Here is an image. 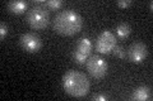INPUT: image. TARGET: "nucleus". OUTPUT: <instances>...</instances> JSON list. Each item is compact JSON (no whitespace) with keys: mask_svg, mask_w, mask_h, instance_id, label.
Masks as SVG:
<instances>
[{"mask_svg":"<svg viewBox=\"0 0 153 101\" xmlns=\"http://www.w3.org/2000/svg\"><path fill=\"white\" fill-rule=\"evenodd\" d=\"M152 99V90L148 86H139L133 91L131 94V100L137 101H146Z\"/></svg>","mask_w":153,"mask_h":101,"instance_id":"9","label":"nucleus"},{"mask_svg":"<svg viewBox=\"0 0 153 101\" xmlns=\"http://www.w3.org/2000/svg\"><path fill=\"white\" fill-rule=\"evenodd\" d=\"M148 56V47L142 42H137L128 48L126 51V58L131 63H142Z\"/></svg>","mask_w":153,"mask_h":101,"instance_id":"8","label":"nucleus"},{"mask_svg":"<svg viewBox=\"0 0 153 101\" xmlns=\"http://www.w3.org/2000/svg\"><path fill=\"white\" fill-rule=\"evenodd\" d=\"M115 32H116V36L119 38H121V39H125V38H128L129 36H130L131 28H130L129 24L121 23V24H119V25H116V28H115Z\"/></svg>","mask_w":153,"mask_h":101,"instance_id":"11","label":"nucleus"},{"mask_svg":"<svg viewBox=\"0 0 153 101\" xmlns=\"http://www.w3.org/2000/svg\"><path fill=\"white\" fill-rule=\"evenodd\" d=\"M117 44L116 36L110 31H103L100 33L97 39H96V49L101 54H108L111 53L114 47Z\"/></svg>","mask_w":153,"mask_h":101,"instance_id":"6","label":"nucleus"},{"mask_svg":"<svg viewBox=\"0 0 153 101\" xmlns=\"http://www.w3.org/2000/svg\"><path fill=\"white\" fill-rule=\"evenodd\" d=\"M26 20L30 24L32 29H36V31L44 29V28L49 25V22H50L49 9L44 4H36L30 10H27Z\"/></svg>","mask_w":153,"mask_h":101,"instance_id":"3","label":"nucleus"},{"mask_svg":"<svg viewBox=\"0 0 153 101\" xmlns=\"http://www.w3.org/2000/svg\"><path fill=\"white\" fill-rule=\"evenodd\" d=\"M92 100H94V101H107L108 97L107 96H105V95H93Z\"/></svg>","mask_w":153,"mask_h":101,"instance_id":"16","label":"nucleus"},{"mask_svg":"<svg viewBox=\"0 0 153 101\" xmlns=\"http://www.w3.org/2000/svg\"><path fill=\"white\" fill-rule=\"evenodd\" d=\"M21 47L28 53H37L42 48V41L35 33H23L19 37Z\"/></svg>","mask_w":153,"mask_h":101,"instance_id":"7","label":"nucleus"},{"mask_svg":"<svg viewBox=\"0 0 153 101\" xmlns=\"http://www.w3.org/2000/svg\"><path fill=\"white\" fill-rule=\"evenodd\" d=\"M44 5L51 10H57L63 7V1L61 0H47V1H44Z\"/></svg>","mask_w":153,"mask_h":101,"instance_id":"12","label":"nucleus"},{"mask_svg":"<svg viewBox=\"0 0 153 101\" xmlns=\"http://www.w3.org/2000/svg\"><path fill=\"white\" fill-rule=\"evenodd\" d=\"M149 9H151V10L153 9V3H152V1H149Z\"/></svg>","mask_w":153,"mask_h":101,"instance_id":"17","label":"nucleus"},{"mask_svg":"<svg viewBox=\"0 0 153 101\" xmlns=\"http://www.w3.org/2000/svg\"><path fill=\"white\" fill-rule=\"evenodd\" d=\"M82 27L83 18L71 9L57 13L52 20V29L61 36H74L82 31Z\"/></svg>","mask_w":153,"mask_h":101,"instance_id":"1","label":"nucleus"},{"mask_svg":"<svg viewBox=\"0 0 153 101\" xmlns=\"http://www.w3.org/2000/svg\"><path fill=\"white\" fill-rule=\"evenodd\" d=\"M111 53L115 57H117V58H126V51L121 46H119V44H116L114 47V49H112Z\"/></svg>","mask_w":153,"mask_h":101,"instance_id":"13","label":"nucleus"},{"mask_svg":"<svg viewBox=\"0 0 153 101\" xmlns=\"http://www.w3.org/2000/svg\"><path fill=\"white\" fill-rule=\"evenodd\" d=\"M91 87L87 75L76 70L66 71L63 76V89L68 95L73 97H84L87 96Z\"/></svg>","mask_w":153,"mask_h":101,"instance_id":"2","label":"nucleus"},{"mask_svg":"<svg viewBox=\"0 0 153 101\" xmlns=\"http://www.w3.org/2000/svg\"><path fill=\"white\" fill-rule=\"evenodd\" d=\"M133 4L131 0H123V1H116V5L119 8H129Z\"/></svg>","mask_w":153,"mask_h":101,"instance_id":"15","label":"nucleus"},{"mask_svg":"<svg viewBox=\"0 0 153 101\" xmlns=\"http://www.w3.org/2000/svg\"><path fill=\"white\" fill-rule=\"evenodd\" d=\"M27 8H28V4L26 1H19V0L9 1L7 5V9L12 14H23L27 10Z\"/></svg>","mask_w":153,"mask_h":101,"instance_id":"10","label":"nucleus"},{"mask_svg":"<svg viewBox=\"0 0 153 101\" xmlns=\"http://www.w3.org/2000/svg\"><path fill=\"white\" fill-rule=\"evenodd\" d=\"M85 66H87V71L89 72V75L94 78H103L108 70L107 62L98 54L89 56L85 62Z\"/></svg>","mask_w":153,"mask_h":101,"instance_id":"4","label":"nucleus"},{"mask_svg":"<svg viewBox=\"0 0 153 101\" xmlns=\"http://www.w3.org/2000/svg\"><path fill=\"white\" fill-rule=\"evenodd\" d=\"M7 34H8V25L4 22H1L0 23V37H1V39H4Z\"/></svg>","mask_w":153,"mask_h":101,"instance_id":"14","label":"nucleus"},{"mask_svg":"<svg viewBox=\"0 0 153 101\" xmlns=\"http://www.w3.org/2000/svg\"><path fill=\"white\" fill-rule=\"evenodd\" d=\"M91 51H92V43L91 39L87 37L79 38L78 42L75 43L74 49H73V60L75 63L84 65L87 62L88 57L91 56Z\"/></svg>","mask_w":153,"mask_h":101,"instance_id":"5","label":"nucleus"}]
</instances>
